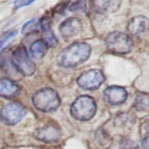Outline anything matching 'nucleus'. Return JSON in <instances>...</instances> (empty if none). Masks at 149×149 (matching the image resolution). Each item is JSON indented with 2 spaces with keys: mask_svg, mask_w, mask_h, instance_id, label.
I'll return each instance as SVG.
<instances>
[{
  "mask_svg": "<svg viewBox=\"0 0 149 149\" xmlns=\"http://www.w3.org/2000/svg\"><path fill=\"white\" fill-rule=\"evenodd\" d=\"M90 53L91 49L87 44L75 42L61 51L57 57V63L66 68L77 66L87 61Z\"/></svg>",
  "mask_w": 149,
  "mask_h": 149,
  "instance_id": "nucleus-1",
  "label": "nucleus"
},
{
  "mask_svg": "<svg viewBox=\"0 0 149 149\" xmlns=\"http://www.w3.org/2000/svg\"><path fill=\"white\" fill-rule=\"evenodd\" d=\"M32 103L34 107L41 111L51 112L58 109L61 104V100L55 90L45 87L33 94Z\"/></svg>",
  "mask_w": 149,
  "mask_h": 149,
  "instance_id": "nucleus-2",
  "label": "nucleus"
},
{
  "mask_svg": "<svg viewBox=\"0 0 149 149\" xmlns=\"http://www.w3.org/2000/svg\"><path fill=\"white\" fill-rule=\"evenodd\" d=\"M96 110L95 101L88 95H81L77 97L71 107L73 117L80 121L90 120L95 114Z\"/></svg>",
  "mask_w": 149,
  "mask_h": 149,
  "instance_id": "nucleus-3",
  "label": "nucleus"
},
{
  "mask_svg": "<svg viewBox=\"0 0 149 149\" xmlns=\"http://www.w3.org/2000/svg\"><path fill=\"white\" fill-rule=\"evenodd\" d=\"M105 44L109 51L122 55L130 53L134 47L130 37L119 31L109 33L105 39Z\"/></svg>",
  "mask_w": 149,
  "mask_h": 149,
  "instance_id": "nucleus-4",
  "label": "nucleus"
},
{
  "mask_svg": "<svg viewBox=\"0 0 149 149\" xmlns=\"http://www.w3.org/2000/svg\"><path fill=\"white\" fill-rule=\"evenodd\" d=\"M11 63L15 69L25 77H30L35 72V65L24 46H20L13 51Z\"/></svg>",
  "mask_w": 149,
  "mask_h": 149,
  "instance_id": "nucleus-5",
  "label": "nucleus"
},
{
  "mask_svg": "<svg viewBox=\"0 0 149 149\" xmlns=\"http://www.w3.org/2000/svg\"><path fill=\"white\" fill-rule=\"evenodd\" d=\"M26 114V109L19 103L6 104L0 111V119L7 125H15L23 119Z\"/></svg>",
  "mask_w": 149,
  "mask_h": 149,
  "instance_id": "nucleus-6",
  "label": "nucleus"
},
{
  "mask_svg": "<svg viewBox=\"0 0 149 149\" xmlns=\"http://www.w3.org/2000/svg\"><path fill=\"white\" fill-rule=\"evenodd\" d=\"M105 81L103 73L100 70H89L83 73L77 79L79 86L84 90L97 89Z\"/></svg>",
  "mask_w": 149,
  "mask_h": 149,
  "instance_id": "nucleus-7",
  "label": "nucleus"
},
{
  "mask_svg": "<svg viewBox=\"0 0 149 149\" xmlns=\"http://www.w3.org/2000/svg\"><path fill=\"white\" fill-rule=\"evenodd\" d=\"M34 138L45 143H55L60 141L61 132L58 128L52 125H47L39 128L34 132Z\"/></svg>",
  "mask_w": 149,
  "mask_h": 149,
  "instance_id": "nucleus-8",
  "label": "nucleus"
},
{
  "mask_svg": "<svg viewBox=\"0 0 149 149\" xmlns=\"http://www.w3.org/2000/svg\"><path fill=\"white\" fill-rule=\"evenodd\" d=\"M81 23L78 18L69 17L63 22L59 27L60 33L65 40H68L79 33Z\"/></svg>",
  "mask_w": 149,
  "mask_h": 149,
  "instance_id": "nucleus-9",
  "label": "nucleus"
},
{
  "mask_svg": "<svg viewBox=\"0 0 149 149\" xmlns=\"http://www.w3.org/2000/svg\"><path fill=\"white\" fill-rule=\"evenodd\" d=\"M127 97L126 90L122 87L112 86L108 87L103 93V97L108 103L113 106L124 103Z\"/></svg>",
  "mask_w": 149,
  "mask_h": 149,
  "instance_id": "nucleus-10",
  "label": "nucleus"
},
{
  "mask_svg": "<svg viewBox=\"0 0 149 149\" xmlns=\"http://www.w3.org/2000/svg\"><path fill=\"white\" fill-rule=\"evenodd\" d=\"M127 31L134 36L143 34L148 29V20L143 16H137L131 19L127 25Z\"/></svg>",
  "mask_w": 149,
  "mask_h": 149,
  "instance_id": "nucleus-11",
  "label": "nucleus"
},
{
  "mask_svg": "<svg viewBox=\"0 0 149 149\" xmlns=\"http://www.w3.org/2000/svg\"><path fill=\"white\" fill-rule=\"evenodd\" d=\"M41 29L43 34V41L48 47H55L58 45V39L51 30V22L47 17H43L40 20Z\"/></svg>",
  "mask_w": 149,
  "mask_h": 149,
  "instance_id": "nucleus-12",
  "label": "nucleus"
},
{
  "mask_svg": "<svg viewBox=\"0 0 149 149\" xmlns=\"http://www.w3.org/2000/svg\"><path fill=\"white\" fill-rule=\"evenodd\" d=\"M20 89L15 83L8 79H0V96L6 98H13L19 95Z\"/></svg>",
  "mask_w": 149,
  "mask_h": 149,
  "instance_id": "nucleus-13",
  "label": "nucleus"
},
{
  "mask_svg": "<svg viewBox=\"0 0 149 149\" xmlns=\"http://www.w3.org/2000/svg\"><path fill=\"white\" fill-rule=\"evenodd\" d=\"M112 124L116 129H121L122 131L129 130L135 124V118L129 113H119L113 117Z\"/></svg>",
  "mask_w": 149,
  "mask_h": 149,
  "instance_id": "nucleus-14",
  "label": "nucleus"
},
{
  "mask_svg": "<svg viewBox=\"0 0 149 149\" xmlns=\"http://www.w3.org/2000/svg\"><path fill=\"white\" fill-rule=\"evenodd\" d=\"M121 2L118 1H92V7L95 13H106L114 12L119 7Z\"/></svg>",
  "mask_w": 149,
  "mask_h": 149,
  "instance_id": "nucleus-15",
  "label": "nucleus"
},
{
  "mask_svg": "<svg viewBox=\"0 0 149 149\" xmlns=\"http://www.w3.org/2000/svg\"><path fill=\"white\" fill-rule=\"evenodd\" d=\"M48 50V47L45 42L40 40H36L31 45L30 53L34 59H41L46 55Z\"/></svg>",
  "mask_w": 149,
  "mask_h": 149,
  "instance_id": "nucleus-16",
  "label": "nucleus"
},
{
  "mask_svg": "<svg viewBox=\"0 0 149 149\" xmlns=\"http://www.w3.org/2000/svg\"><path fill=\"white\" fill-rule=\"evenodd\" d=\"M40 29V21L38 19L33 18L25 23V25L22 28L21 33L23 35H29L37 33Z\"/></svg>",
  "mask_w": 149,
  "mask_h": 149,
  "instance_id": "nucleus-17",
  "label": "nucleus"
},
{
  "mask_svg": "<svg viewBox=\"0 0 149 149\" xmlns=\"http://www.w3.org/2000/svg\"><path fill=\"white\" fill-rule=\"evenodd\" d=\"M134 107L138 111H144L148 109V95L147 93H138L135 97Z\"/></svg>",
  "mask_w": 149,
  "mask_h": 149,
  "instance_id": "nucleus-18",
  "label": "nucleus"
},
{
  "mask_svg": "<svg viewBox=\"0 0 149 149\" xmlns=\"http://www.w3.org/2000/svg\"><path fill=\"white\" fill-rule=\"evenodd\" d=\"M17 35V31H12L8 32L6 34H4L0 39V52L6 46L10 43L12 40L14 39L15 36Z\"/></svg>",
  "mask_w": 149,
  "mask_h": 149,
  "instance_id": "nucleus-19",
  "label": "nucleus"
},
{
  "mask_svg": "<svg viewBox=\"0 0 149 149\" xmlns=\"http://www.w3.org/2000/svg\"><path fill=\"white\" fill-rule=\"evenodd\" d=\"M68 10L70 11H83L85 13L86 10H87L86 2L83 1H80L71 3V4L68 7Z\"/></svg>",
  "mask_w": 149,
  "mask_h": 149,
  "instance_id": "nucleus-20",
  "label": "nucleus"
},
{
  "mask_svg": "<svg viewBox=\"0 0 149 149\" xmlns=\"http://www.w3.org/2000/svg\"><path fill=\"white\" fill-rule=\"evenodd\" d=\"M134 148H135L134 143L127 138L122 140L119 146V149H134Z\"/></svg>",
  "mask_w": 149,
  "mask_h": 149,
  "instance_id": "nucleus-21",
  "label": "nucleus"
},
{
  "mask_svg": "<svg viewBox=\"0 0 149 149\" xmlns=\"http://www.w3.org/2000/svg\"><path fill=\"white\" fill-rule=\"evenodd\" d=\"M33 2V1H16L14 2V8L18 9L21 7H24V6H28L30 4Z\"/></svg>",
  "mask_w": 149,
  "mask_h": 149,
  "instance_id": "nucleus-22",
  "label": "nucleus"
},
{
  "mask_svg": "<svg viewBox=\"0 0 149 149\" xmlns=\"http://www.w3.org/2000/svg\"><path fill=\"white\" fill-rule=\"evenodd\" d=\"M141 145L143 149H148V137L146 136L143 139Z\"/></svg>",
  "mask_w": 149,
  "mask_h": 149,
  "instance_id": "nucleus-23",
  "label": "nucleus"
}]
</instances>
